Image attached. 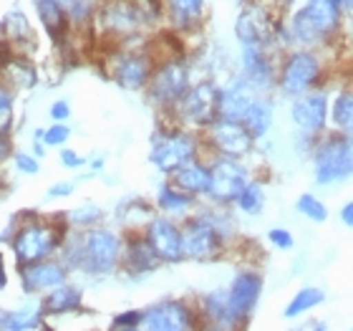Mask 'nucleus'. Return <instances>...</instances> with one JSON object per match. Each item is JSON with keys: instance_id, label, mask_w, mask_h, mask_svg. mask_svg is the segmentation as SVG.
Masks as SVG:
<instances>
[{"instance_id": "nucleus-32", "label": "nucleus", "mask_w": 353, "mask_h": 331, "mask_svg": "<svg viewBox=\"0 0 353 331\" xmlns=\"http://www.w3.org/2000/svg\"><path fill=\"white\" fill-rule=\"evenodd\" d=\"M0 36L6 38L8 44L13 46L15 53H21L26 56V46H33L36 44V36H33V30H30L28 21H26V15L21 10H10V13L3 18V30H0Z\"/></svg>"}, {"instance_id": "nucleus-50", "label": "nucleus", "mask_w": 353, "mask_h": 331, "mask_svg": "<svg viewBox=\"0 0 353 331\" xmlns=\"http://www.w3.org/2000/svg\"><path fill=\"white\" fill-rule=\"evenodd\" d=\"M305 329L308 331H331V326H328L325 319H310L308 324H305Z\"/></svg>"}, {"instance_id": "nucleus-59", "label": "nucleus", "mask_w": 353, "mask_h": 331, "mask_svg": "<svg viewBox=\"0 0 353 331\" xmlns=\"http://www.w3.org/2000/svg\"><path fill=\"white\" fill-rule=\"evenodd\" d=\"M348 331H353V326H351V329H348Z\"/></svg>"}, {"instance_id": "nucleus-38", "label": "nucleus", "mask_w": 353, "mask_h": 331, "mask_svg": "<svg viewBox=\"0 0 353 331\" xmlns=\"http://www.w3.org/2000/svg\"><path fill=\"white\" fill-rule=\"evenodd\" d=\"M295 213L303 215L305 220L316 223V225H321V223H325L328 218H331V210H328V205L318 198L316 192H301V195H298V200H295Z\"/></svg>"}, {"instance_id": "nucleus-17", "label": "nucleus", "mask_w": 353, "mask_h": 331, "mask_svg": "<svg viewBox=\"0 0 353 331\" xmlns=\"http://www.w3.org/2000/svg\"><path fill=\"white\" fill-rule=\"evenodd\" d=\"M71 278L74 276H71V271L59 256L18 268V286H21L23 299H41L53 288L68 283Z\"/></svg>"}, {"instance_id": "nucleus-41", "label": "nucleus", "mask_w": 353, "mask_h": 331, "mask_svg": "<svg viewBox=\"0 0 353 331\" xmlns=\"http://www.w3.org/2000/svg\"><path fill=\"white\" fill-rule=\"evenodd\" d=\"M141 319H144V309H121L109 319V326H119V329H141Z\"/></svg>"}, {"instance_id": "nucleus-16", "label": "nucleus", "mask_w": 353, "mask_h": 331, "mask_svg": "<svg viewBox=\"0 0 353 331\" xmlns=\"http://www.w3.org/2000/svg\"><path fill=\"white\" fill-rule=\"evenodd\" d=\"M290 122L301 134L321 137L331 126V94L325 88H316L308 94L290 99Z\"/></svg>"}, {"instance_id": "nucleus-36", "label": "nucleus", "mask_w": 353, "mask_h": 331, "mask_svg": "<svg viewBox=\"0 0 353 331\" xmlns=\"http://www.w3.org/2000/svg\"><path fill=\"white\" fill-rule=\"evenodd\" d=\"M331 129L353 137V88H341L331 99Z\"/></svg>"}, {"instance_id": "nucleus-2", "label": "nucleus", "mask_w": 353, "mask_h": 331, "mask_svg": "<svg viewBox=\"0 0 353 331\" xmlns=\"http://www.w3.org/2000/svg\"><path fill=\"white\" fill-rule=\"evenodd\" d=\"M124 250V233L109 225L91 230H71L59 250L71 276H83L88 281H106L119 276Z\"/></svg>"}, {"instance_id": "nucleus-45", "label": "nucleus", "mask_w": 353, "mask_h": 331, "mask_svg": "<svg viewBox=\"0 0 353 331\" xmlns=\"http://www.w3.org/2000/svg\"><path fill=\"white\" fill-rule=\"evenodd\" d=\"M59 160H61V164L66 169H81L83 164H88V160L81 155V152H76V149H71V147H63L59 152Z\"/></svg>"}, {"instance_id": "nucleus-39", "label": "nucleus", "mask_w": 353, "mask_h": 331, "mask_svg": "<svg viewBox=\"0 0 353 331\" xmlns=\"http://www.w3.org/2000/svg\"><path fill=\"white\" fill-rule=\"evenodd\" d=\"M15 119V91L0 79V132H10Z\"/></svg>"}, {"instance_id": "nucleus-37", "label": "nucleus", "mask_w": 353, "mask_h": 331, "mask_svg": "<svg viewBox=\"0 0 353 331\" xmlns=\"http://www.w3.org/2000/svg\"><path fill=\"white\" fill-rule=\"evenodd\" d=\"M99 3L101 0H61V6L66 10V18H68V26L74 28V26H94V18H96V10H99Z\"/></svg>"}, {"instance_id": "nucleus-34", "label": "nucleus", "mask_w": 353, "mask_h": 331, "mask_svg": "<svg viewBox=\"0 0 353 331\" xmlns=\"http://www.w3.org/2000/svg\"><path fill=\"white\" fill-rule=\"evenodd\" d=\"M63 220H66L68 230H91L103 225L106 220V210H103L99 202H81V205L71 207V210H63Z\"/></svg>"}, {"instance_id": "nucleus-53", "label": "nucleus", "mask_w": 353, "mask_h": 331, "mask_svg": "<svg viewBox=\"0 0 353 331\" xmlns=\"http://www.w3.org/2000/svg\"><path fill=\"white\" fill-rule=\"evenodd\" d=\"M38 331H56V326H53L51 321H43V326H41Z\"/></svg>"}, {"instance_id": "nucleus-9", "label": "nucleus", "mask_w": 353, "mask_h": 331, "mask_svg": "<svg viewBox=\"0 0 353 331\" xmlns=\"http://www.w3.org/2000/svg\"><path fill=\"white\" fill-rule=\"evenodd\" d=\"M157 56L152 51V46H137L134 48L132 44L124 46H114L106 56V76L111 82L121 86L124 91H144L154 74L157 66Z\"/></svg>"}, {"instance_id": "nucleus-20", "label": "nucleus", "mask_w": 353, "mask_h": 331, "mask_svg": "<svg viewBox=\"0 0 353 331\" xmlns=\"http://www.w3.org/2000/svg\"><path fill=\"white\" fill-rule=\"evenodd\" d=\"M278 64L270 48H260V46H243L240 53V76L250 84L258 94L270 96L278 86Z\"/></svg>"}, {"instance_id": "nucleus-56", "label": "nucleus", "mask_w": 353, "mask_h": 331, "mask_svg": "<svg viewBox=\"0 0 353 331\" xmlns=\"http://www.w3.org/2000/svg\"><path fill=\"white\" fill-rule=\"evenodd\" d=\"M3 187H6V180H3V175H0V192H3Z\"/></svg>"}, {"instance_id": "nucleus-35", "label": "nucleus", "mask_w": 353, "mask_h": 331, "mask_svg": "<svg viewBox=\"0 0 353 331\" xmlns=\"http://www.w3.org/2000/svg\"><path fill=\"white\" fill-rule=\"evenodd\" d=\"M265 202H268L265 182L260 180V177H252L250 182L245 185V190L237 195L232 210H237L240 215H248V218H258V215H263Z\"/></svg>"}, {"instance_id": "nucleus-7", "label": "nucleus", "mask_w": 353, "mask_h": 331, "mask_svg": "<svg viewBox=\"0 0 353 331\" xmlns=\"http://www.w3.org/2000/svg\"><path fill=\"white\" fill-rule=\"evenodd\" d=\"M328 71H325L323 56L310 48H293L283 53L278 64V91L285 99H298V96L316 91L325 86Z\"/></svg>"}, {"instance_id": "nucleus-49", "label": "nucleus", "mask_w": 353, "mask_h": 331, "mask_svg": "<svg viewBox=\"0 0 353 331\" xmlns=\"http://www.w3.org/2000/svg\"><path fill=\"white\" fill-rule=\"evenodd\" d=\"M8 286H10V273H8L6 253H3V248H0V294H6Z\"/></svg>"}, {"instance_id": "nucleus-10", "label": "nucleus", "mask_w": 353, "mask_h": 331, "mask_svg": "<svg viewBox=\"0 0 353 331\" xmlns=\"http://www.w3.org/2000/svg\"><path fill=\"white\" fill-rule=\"evenodd\" d=\"M217 119H220V84H214L212 79H202L192 84L190 91L182 96V102L176 104L164 122H174L184 129L202 134Z\"/></svg>"}, {"instance_id": "nucleus-55", "label": "nucleus", "mask_w": 353, "mask_h": 331, "mask_svg": "<svg viewBox=\"0 0 353 331\" xmlns=\"http://www.w3.org/2000/svg\"><path fill=\"white\" fill-rule=\"evenodd\" d=\"M346 8H353V0H343V10H346Z\"/></svg>"}, {"instance_id": "nucleus-58", "label": "nucleus", "mask_w": 353, "mask_h": 331, "mask_svg": "<svg viewBox=\"0 0 353 331\" xmlns=\"http://www.w3.org/2000/svg\"><path fill=\"white\" fill-rule=\"evenodd\" d=\"M81 331H101V329H81Z\"/></svg>"}, {"instance_id": "nucleus-31", "label": "nucleus", "mask_w": 353, "mask_h": 331, "mask_svg": "<svg viewBox=\"0 0 353 331\" xmlns=\"http://www.w3.org/2000/svg\"><path fill=\"white\" fill-rule=\"evenodd\" d=\"M272 122H275V104H272L270 96H258L243 117L245 129L255 137V142L265 140V137L270 134Z\"/></svg>"}, {"instance_id": "nucleus-8", "label": "nucleus", "mask_w": 353, "mask_h": 331, "mask_svg": "<svg viewBox=\"0 0 353 331\" xmlns=\"http://www.w3.org/2000/svg\"><path fill=\"white\" fill-rule=\"evenodd\" d=\"M192 84H194L192 82V66L190 61L184 59V53L159 56L144 94H147L149 104L157 111H162L164 119H167L176 104L182 102V96L190 91Z\"/></svg>"}, {"instance_id": "nucleus-57", "label": "nucleus", "mask_w": 353, "mask_h": 331, "mask_svg": "<svg viewBox=\"0 0 353 331\" xmlns=\"http://www.w3.org/2000/svg\"><path fill=\"white\" fill-rule=\"evenodd\" d=\"M293 331H308V329H305V326H301V329H293Z\"/></svg>"}, {"instance_id": "nucleus-15", "label": "nucleus", "mask_w": 353, "mask_h": 331, "mask_svg": "<svg viewBox=\"0 0 353 331\" xmlns=\"http://www.w3.org/2000/svg\"><path fill=\"white\" fill-rule=\"evenodd\" d=\"M225 294H228V303L232 314H235L243 324L250 326L255 311H258L260 301H263L265 294V273L260 271L258 265H240L230 283L225 286Z\"/></svg>"}, {"instance_id": "nucleus-46", "label": "nucleus", "mask_w": 353, "mask_h": 331, "mask_svg": "<svg viewBox=\"0 0 353 331\" xmlns=\"http://www.w3.org/2000/svg\"><path fill=\"white\" fill-rule=\"evenodd\" d=\"M48 117H51V122L68 124V119H71V104H68L66 99H59V102H53L51 109H48Z\"/></svg>"}, {"instance_id": "nucleus-40", "label": "nucleus", "mask_w": 353, "mask_h": 331, "mask_svg": "<svg viewBox=\"0 0 353 331\" xmlns=\"http://www.w3.org/2000/svg\"><path fill=\"white\" fill-rule=\"evenodd\" d=\"M71 126L68 124H61V122H53L51 126H46L43 129V144L46 147H56V149H63L71 140Z\"/></svg>"}, {"instance_id": "nucleus-52", "label": "nucleus", "mask_w": 353, "mask_h": 331, "mask_svg": "<svg viewBox=\"0 0 353 331\" xmlns=\"http://www.w3.org/2000/svg\"><path fill=\"white\" fill-rule=\"evenodd\" d=\"M88 164H91V169H94V175H96V172H101L103 169V157H94Z\"/></svg>"}, {"instance_id": "nucleus-21", "label": "nucleus", "mask_w": 353, "mask_h": 331, "mask_svg": "<svg viewBox=\"0 0 353 331\" xmlns=\"http://www.w3.org/2000/svg\"><path fill=\"white\" fill-rule=\"evenodd\" d=\"M144 238H147L149 245L154 248V253L159 256V261H162L164 265L184 263L182 228H179V220L157 213L154 218L149 220L147 228H144Z\"/></svg>"}, {"instance_id": "nucleus-6", "label": "nucleus", "mask_w": 353, "mask_h": 331, "mask_svg": "<svg viewBox=\"0 0 353 331\" xmlns=\"http://www.w3.org/2000/svg\"><path fill=\"white\" fill-rule=\"evenodd\" d=\"M313 182L321 187H336L353 177V137L343 132H325L316 140L310 152Z\"/></svg>"}, {"instance_id": "nucleus-14", "label": "nucleus", "mask_w": 353, "mask_h": 331, "mask_svg": "<svg viewBox=\"0 0 353 331\" xmlns=\"http://www.w3.org/2000/svg\"><path fill=\"white\" fill-rule=\"evenodd\" d=\"M207 162H210V192L205 202L217 207H232L237 195L252 180L250 167L240 160H228V157H207Z\"/></svg>"}, {"instance_id": "nucleus-33", "label": "nucleus", "mask_w": 353, "mask_h": 331, "mask_svg": "<svg viewBox=\"0 0 353 331\" xmlns=\"http://www.w3.org/2000/svg\"><path fill=\"white\" fill-rule=\"evenodd\" d=\"M36 6V13L41 18V26L51 38H66L68 33V18L66 10L61 6V0H33Z\"/></svg>"}, {"instance_id": "nucleus-3", "label": "nucleus", "mask_w": 353, "mask_h": 331, "mask_svg": "<svg viewBox=\"0 0 353 331\" xmlns=\"http://www.w3.org/2000/svg\"><path fill=\"white\" fill-rule=\"evenodd\" d=\"M68 233L71 230L63 220V213L41 215L33 210H23L15 218V225L10 230V238H8L15 268L38 263L46 258H56Z\"/></svg>"}, {"instance_id": "nucleus-11", "label": "nucleus", "mask_w": 353, "mask_h": 331, "mask_svg": "<svg viewBox=\"0 0 353 331\" xmlns=\"http://www.w3.org/2000/svg\"><path fill=\"white\" fill-rule=\"evenodd\" d=\"M149 23V15L137 0H101L94 18L96 30L114 46L132 44Z\"/></svg>"}, {"instance_id": "nucleus-30", "label": "nucleus", "mask_w": 353, "mask_h": 331, "mask_svg": "<svg viewBox=\"0 0 353 331\" xmlns=\"http://www.w3.org/2000/svg\"><path fill=\"white\" fill-rule=\"evenodd\" d=\"M0 79L13 88V91H28V88L36 86L38 71H36V66L28 61V56L13 53L10 59L0 64Z\"/></svg>"}, {"instance_id": "nucleus-23", "label": "nucleus", "mask_w": 353, "mask_h": 331, "mask_svg": "<svg viewBox=\"0 0 353 331\" xmlns=\"http://www.w3.org/2000/svg\"><path fill=\"white\" fill-rule=\"evenodd\" d=\"M41 303V314H43L46 321H53V319H63V316H76V314H86V288L81 283H76L74 278L63 283V286L53 288L46 296L38 299Z\"/></svg>"}, {"instance_id": "nucleus-18", "label": "nucleus", "mask_w": 353, "mask_h": 331, "mask_svg": "<svg viewBox=\"0 0 353 331\" xmlns=\"http://www.w3.org/2000/svg\"><path fill=\"white\" fill-rule=\"evenodd\" d=\"M162 268L164 263L149 245L144 233H124V250H121V265H119L121 278L129 283H141Z\"/></svg>"}, {"instance_id": "nucleus-44", "label": "nucleus", "mask_w": 353, "mask_h": 331, "mask_svg": "<svg viewBox=\"0 0 353 331\" xmlns=\"http://www.w3.org/2000/svg\"><path fill=\"white\" fill-rule=\"evenodd\" d=\"M76 192L74 180H61V182H53L48 190H46V200H61V198H71Z\"/></svg>"}, {"instance_id": "nucleus-28", "label": "nucleus", "mask_w": 353, "mask_h": 331, "mask_svg": "<svg viewBox=\"0 0 353 331\" xmlns=\"http://www.w3.org/2000/svg\"><path fill=\"white\" fill-rule=\"evenodd\" d=\"M325 291L321 286H301L298 291H295L290 299H288V303L283 306V314L280 316L285 319V321H298V319L308 316V314H313L316 309H321L325 303Z\"/></svg>"}, {"instance_id": "nucleus-27", "label": "nucleus", "mask_w": 353, "mask_h": 331, "mask_svg": "<svg viewBox=\"0 0 353 331\" xmlns=\"http://www.w3.org/2000/svg\"><path fill=\"white\" fill-rule=\"evenodd\" d=\"M154 215V202L144 198H126L117 205V223L121 225V233H144Z\"/></svg>"}, {"instance_id": "nucleus-19", "label": "nucleus", "mask_w": 353, "mask_h": 331, "mask_svg": "<svg viewBox=\"0 0 353 331\" xmlns=\"http://www.w3.org/2000/svg\"><path fill=\"white\" fill-rule=\"evenodd\" d=\"M197 306L199 331H248V324L232 314L225 288H210L192 296Z\"/></svg>"}, {"instance_id": "nucleus-51", "label": "nucleus", "mask_w": 353, "mask_h": 331, "mask_svg": "<svg viewBox=\"0 0 353 331\" xmlns=\"http://www.w3.org/2000/svg\"><path fill=\"white\" fill-rule=\"evenodd\" d=\"M10 314H13V309L0 306V331H8V326H10Z\"/></svg>"}, {"instance_id": "nucleus-43", "label": "nucleus", "mask_w": 353, "mask_h": 331, "mask_svg": "<svg viewBox=\"0 0 353 331\" xmlns=\"http://www.w3.org/2000/svg\"><path fill=\"white\" fill-rule=\"evenodd\" d=\"M10 162H13L15 172H21V175H26V177H33L41 172V160L33 157L30 152H18V149H15V155Z\"/></svg>"}, {"instance_id": "nucleus-54", "label": "nucleus", "mask_w": 353, "mask_h": 331, "mask_svg": "<svg viewBox=\"0 0 353 331\" xmlns=\"http://www.w3.org/2000/svg\"><path fill=\"white\" fill-rule=\"evenodd\" d=\"M103 331H141V329H119V326H106Z\"/></svg>"}, {"instance_id": "nucleus-1", "label": "nucleus", "mask_w": 353, "mask_h": 331, "mask_svg": "<svg viewBox=\"0 0 353 331\" xmlns=\"http://www.w3.org/2000/svg\"><path fill=\"white\" fill-rule=\"evenodd\" d=\"M179 228H182V256L190 263H217L228 258L240 243L232 207L205 202L184 220H179Z\"/></svg>"}, {"instance_id": "nucleus-47", "label": "nucleus", "mask_w": 353, "mask_h": 331, "mask_svg": "<svg viewBox=\"0 0 353 331\" xmlns=\"http://www.w3.org/2000/svg\"><path fill=\"white\" fill-rule=\"evenodd\" d=\"M15 155V144H13V132H0V167L13 160Z\"/></svg>"}, {"instance_id": "nucleus-22", "label": "nucleus", "mask_w": 353, "mask_h": 331, "mask_svg": "<svg viewBox=\"0 0 353 331\" xmlns=\"http://www.w3.org/2000/svg\"><path fill=\"white\" fill-rule=\"evenodd\" d=\"M278 23L272 13L263 6H248L243 13L237 15L235 36L240 46H260V48H270L275 44V33H278Z\"/></svg>"}, {"instance_id": "nucleus-12", "label": "nucleus", "mask_w": 353, "mask_h": 331, "mask_svg": "<svg viewBox=\"0 0 353 331\" xmlns=\"http://www.w3.org/2000/svg\"><path fill=\"white\" fill-rule=\"evenodd\" d=\"M141 309V331H199L197 306L192 296H162Z\"/></svg>"}, {"instance_id": "nucleus-48", "label": "nucleus", "mask_w": 353, "mask_h": 331, "mask_svg": "<svg viewBox=\"0 0 353 331\" xmlns=\"http://www.w3.org/2000/svg\"><path fill=\"white\" fill-rule=\"evenodd\" d=\"M339 220L343 223L348 230H353V200H348V202H343V205H341Z\"/></svg>"}, {"instance_id": "nucleus-25", "label": "nucleus", "mask_w": 353, "mask_h": 331, "mask_svg": "<svg viewBox=\"0 0 353 331\" xmlns=\"http://www.w3.org/2000/svg\"><path fill=\"white\" fill-rule=\"evenodd\" d=\"M174 187H179L182 192L197 198L199 202L207 200V192H210V162L207 157H199V160H192L184 167H179L172 177H167Z\"/></svg>"}, {"instance_id": "nucleus-26", "label": "nucleus", "mask_w": 353, "mask_h": 331, "mask_svg": "<svg viewBox=\"0 0 353 331\" xmlns=\"http://www.w3.org/2000/svg\"><path fill=\"white\" fill-rule=\"evenodd\" d=\"M154 207L159 215H167V218H174V220H184L187 215H192L199 207V200L182 192L179 187L164 180L154 192Z\"/></svg>"}, {"instance_id": "nucleus-24", "label": "nucleus", "mask_w": 353, "mask_h": 331, "mask_svg": "<svg viewBox=\"0 0 353 331\" xmlns=\"http://www.w3.org/2000/svg\"><path fill=\"white\" fill-rule=\"evenodd\" d=\"M255 88L245 82L243 76H235L232 82H228L225 86H220V119H235L243 122L245 111L250 109V104L258 99Z\"/></svg>"}, {"instance_id": "nucleus-13", "label": "nucleus", "mask_w": 353, "mask_h": 331, "mask_svg": "<svg viewBox=\"0 0 353 331\" xmlns=\"http://www.w3.org/2000/svg\"><path fill=\"white\" fill-rule=\"evenodd\" d=\"M202 142H205V157H228L240 162L255 155V147H258L255 137L245 129L243 122H235V119H217L202 132Z\"/></svg>"}, {"instance_id": "nucleus-5", "label": "nucleus", "mask_w": 353, "mask_h": 331, "mask_svg": "<svg viewBox=\"0 0 353 331\" xmlns=\"http://www.w3.org/2000/svg\"><path fill=\"white\" fill-rule=\"evenodd\" d=\"M205 157L202 134L184 129L174 122H164L149 140V164L167 180L192 160Z\"/></svg>"}, {"instance_id": "nucleus-4", "label": "nucleus", "mask_w": 353, "mask_h": 331, "mask_svg": "<svg viewBox=\"0 0 353 331\" xmlns=\"http://www.w3.org/2000/svg\"><path fill=\"white\" fill-rule=\"evenodd\" d=\"M343 18V0H305L301 10H295L288 30L293 48L318 51L339 33Z\"/></svg>"}, {"instance_id": "nucleus-42", "label": "nucleus", "mask_w": 353, "mask_h": 331, "mask_svg": "<svg viewBox=\"0 0 353 331\" xmlns=\"http://www.w3.org/2000/svg\"><path fill=\"white\" fill-rule=\"evenodd\" d=\"M265 238H268L270 248L280 250V253H290L295 248V236L288 228H270Z\"/></svg>"}, {"instance_id": "nucleus-29", "label": "nucleus", "mask_w": 353, "mask_h": 331, "mask_svg": "<svg viewBox=\"0 0 353 331\" xmlns=\"http://www.w3.org/2000/svg\"><path fill=\"white\" fill-rule=\"evenodd\" d=\"M164 10L174 30L190 33L205 18V0H164Z\"/></svg>"}]
</instances>
